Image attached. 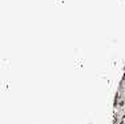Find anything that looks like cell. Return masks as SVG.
Masks as SVG:
<instances>
[{
    "label": "cell",
    "instance_id": "cell-1",
    "mask_svg": "<svg viewBox=\"0 0 125 124\" xmlns=\"http://www.w3.org/2000/svg\"><path fill=\"white\" fill-rule=\"evenodd\" d=\"M123 78H124V79H125V71H124V76H123Z\"/></svg>",
    "mask_w": 125,
    "mask_h": 124
}]
</instances>
